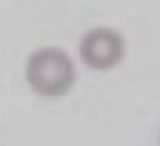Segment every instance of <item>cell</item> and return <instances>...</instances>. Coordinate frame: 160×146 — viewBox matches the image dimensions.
<instances>
[{
	"instance_id": "cell-1",
	"label": "cell",
	"mask_w": 160,
	"mask_h": 146,
	"mask_svg": "<svg viewBox=\"0 0 160 146\" xmlns=\"http://www.w3.org/2000/svg\"><path fill=\"white\" fill-rule=\"evenodd\" d=\"M26 81L35 93L47 98L64 96L76 81L74 62L64 50L45 46L33 52L26 64Z\"/></svg>"
},
{
	"instance_id": "cell-2",
	"label": "cell",
	"mask_w": 160,
	"mask_h": 146,
	"mask_svg": "<svg viewBox=\"0 0 160 146\" xmlns=\"http://www.w3.org/2000/svg\"><path fill=\"white\" fill-rule=\"evenodd\" d=\"M79 55L93 71H110L126 55L124 36L114 28H93L81 38Z\"/></svg>"
}]
</instances>
